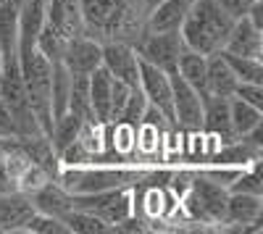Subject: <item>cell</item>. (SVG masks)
<instances>
[{"instance_id": "obj_33", "label": "cell", "mask_w": 263, "mask_h": 234, "mask_svg": "<svg viewBox=\"0 0 263 234\" xmlns=\"http://www.w3.org/2000/svg\"><path fill=\"white\" fill-rule=\"evenodd\" d=\"M0 76H3V61H0Z\"/></svg>"}, {"instance_id": "obj_17", "label": "cell", "mask_w": 263, "mask_h": 234, "mask_svg": "<svg viewBox=\"0 0 263 234\" xmlns=\"http://www.w3.org/2000/svg\"><path fill=\"white\" fill-rule=\"evenodd\" d=\"M229 121H232L234 137H245L263 124V108H255V105L232 95L229 98Z\"/></svg>"}, {"instance_id": "obj_15", "label": "cell", "mask_w": 263, "mask_h": 234, "mask_svg": "<svg viewBox=\"0 0 263 234\" xmlns=\"http://www.w3.org/2000/svg\"><path fill=\"white\" fill-rule=\"evenodd\" d=\"M234 87H237V76L232 74V69H229V63L224 61L221 50L211 53L208 55V63H205V95L232 98L234 95Z\"/></svg>"}, {"instance_id": "obj_28", "label": "cell", "mask_w": 263, "mask_h": 234, "mask_svg": "<svg viewBox=\"0 0 263 234\" xmlns=\"http://www.w3.org/2000/svg\"><path fill=\"white\" fill-rule=\"evenodd\" d=\"M234 98L255 105V108H263V84H255V82H237Z\"/></svg>"}, {"instance_id": "obj_25", "label": "cell", "mask_w": 263, "mask_h": 234, "mask_svg": "<svg viewBox=\"0 0 263 234\" xmlns=\"http://www.w3.org/2000/svg\"><path fill=\"white\" fill-rule=\"evenodd\" d=\"M34 48L53 63V61H61L63 48H66V40L45 21V24H42V29H40V34H37V45H34Z\"/></svg>"}, {"instance_id": "obj_3", "label": "cell", "mask_w": 263, "mask_h": 234, "mask_svg": "<svg viewBox=\"0 0 263 234\" xmlns=\"http://www.w3.org/2000/svg\"><path fill=\"white\" fill-rule=\"evenodd\" d=\"M135 50L142 61L153 63L163 71H177L179 53L184 50V42L179 37V29L171 32H142L140 40L135 42Z\"/></svg>"}, {"instance_id": "obj_22", "label": "cell", "mask_w": 263, "mask_h": 234, "mask_svg": "<svg viewBox=\"0 0 263 234\" xmlns=\"http://www.w3.org/2000/svg\"><path fill=\"white\" fill-rule=\"evenodd\" d=\"M221 55L229 63V69L237 76V82L263 84V61L260 58H245V55H234V53H227V50H221Z\"/></svg>"}, {"instance_id": "obj_7", "label": "cell", "mask_w": 263, "mask_h": 234, "mask_svg": "<svg viewBox=\"0 0 263 234\" xmlns=\"http://www.w3.org/2000/svg\"><path fill=\"white\" fill-rule=\"evenodd\" d=\"M140 90L145 95V100L174 124V105H171V74L153 66V63L140 58ZM177 126V124H174Z\"/></svg>"}, {"instance_id": "obj_21", "label": "cell", "mask_w": 263, "mask_h": 234, "mask_svg": "<svg viewBox=\"0 0 263 234\" xmlns=\"http://www.w3.org/2000/svg\"><path fill=\"white\" fill-rule=\"evenodd\" d=\"M66 111L74 113L82 121H95L92 105H90V82L87 76H71V90H69V105Z\"/></svg>"}, {"instance_id": "obj_26", "label": "cell", "mask_w": 263, "mask_h": 234, "mask_svg": "<svg viewBox=\"0 0 263 234\" xmlns=\"http://www.w3.org/2000/svg\"><path fill=\"white\" fill-rule=\"evenodd\" d=\"M145 108H147V100H145L142 90L140 87H132V92H129V98L124 103V108H121L119 121L132 124V126H140L142 124V116H145Z\"/></svg>"}, {"instance_id": "obj_24", "label": "cell", "mask_w": 263, "mask_h": 234, "mask_svg": "<svg viewBox=\"0 0 263 234\" xmlns=\"http://www.w3.org/2000/svg\"><path fill=\"white\" fill-rule=\"evenodd\" d=\"M50 179H53V174L48 171L45 166H40V163H27L24 171L18 174V192L29 198V195L37 192L40 187H45Z\"/></svg>"}, {"instance_id": "obj_19", "label": "cell", "mask_w": 263, "mask_h": 234, "mask_svg": "<svg viewBox=\"0 0 263 234\" xmlns=\"http://www.w3.org/2000/svg\"><path fill=\"white\" fill-rule=\"evenodd\" d=\"M79 126H82V119H77V116L69 113V111L53 119V126H50V132H48V140H50V145H53L55 155L63 150V147H69V145L77 140Z\"/></svg>"}, {"instance_id": "obj_11", "label": "cell", "mask_w": 263, "mask_h": 234, "mask_svg": "<svg viewBox=\"0 0 263 234\" xmlns=\"http://www.w3.org/2000/svg\"><path fill=\"white\" fill-rule=\"evenodd\" d=\"M34 216V205L27 195H0V234H18L24 231L29 219Z\"/></svg>"}, {"instance_id": "obj_12", "label": "cell", "mask_w": 263, "mask_h": 234, "mask_svg": "<svg viewBox=\"0 0 263 234\" xmlns=\"http://www.w3.org/2000/svg\"><path fill=\"white\" fill-rule=\"evenodd\" d=\"M200 132L218 137L221 145L237 140L234 132H232V121H229V98H213V95L203 98V126H200Z\"/></svg>"}, {"instance_id": "obj_10", "label": "cell", "mask_w": 263, "mask_h": 234, "mask_svg": "<svg viewBox=\"0 0 263 234\" xmlns=\"http://www.w3.org/2000/svg\"><path fill=\"white\" fill-rule=\"evenodd\" d=\"M45 21L69 42L71 37L84 34V21H82V6L79 0H48Z\"/></svg>"}, {"instance_id": "obj_8", "label": "cell", "mask_w": 263, "mask_h": 234, "mask_svg": "<svg viewBox=\"0 0 263 234\" xmlns=\"http://www.w3.org/2000/svg\"><path fill=\"white\" fill-rule=\"evenodd\" d=\"M260 216H263V195L229 192L224 226H234L237 231H253V229H258Z\"/></svg>"}, {"instance_id": "obj_23", "label": "cell", "mask_w": 263, "mask_h": 234, "mask_svg": "<svg viewBox=\"0 0 263 234\" xmlns=\"http://www.w3.org/2000/svg\"><path fill=\"white\" fill-rule=\"evenodd\" d=\"M227 192H242V195H263V177H260V161L239 168V174L232 179Z\"/></svg>"}, {"instance_id": "obj_6", "label": "cell", "mask_w": 263, "mask_h": 234, "mask_svg": "<svg viewBox=\"0 0 263 234\" xmlns=\"http://www.w3.org/2000/svg\"><path fill=\"white\" fill-rule=\"evenodd\" d=\"M100 66L111 71V76L126 82L129 87H140V55H137L135 45H129V42L105 40Z\"/></svg>"}, {"instance_id": "obj_18", "label": "cell", "mask_w": 263, "mask_h": 234, "mask_svg": "<svg viewBox=\"0 0 263 234\" xmlns=\"http://www.w3.org/2000/svg\"><path fill=\"white\" fill-rule=\"evenodd\" d=\"M205 63H208V55H200L187 48L179 53V61H177V74L192 90L200 92V98L205 95Z\"/></svg>"}, {"instance_id": "obj_31", "label": "cell", "mask_w": 263, "mask_h": 234, "mask_svg": "<svg viewBox=\"0 0 263 234\" xmlns=\"http://www.w3.org/2000/svg\"><path fill=\"white\" fill-rule=\"evenodd\" d=\"M0 137H16V124H13L11 105L3 98H0Z\"/></svg>"}, {"instance_id": "obj_20", "label": "cell", "mask_w": 263, "mask_h": 234, "mask_svg": "<svg viewBox=\"0 0 263 234\" xmlns=\"http://www.w3.org/2000/svg\"><path fill=\"white\" fill-rule=\"evenodd\" d=\"M61 221L69 226V234H105V231H114V226H108L103 219H98L95 213L82 210V208H71L69 213H63Z\"/></svg>"}, {"instance_id": "obj_13", "label": "cell", "mask_w": 263, "mask_h": 234, "mask_svg": "<svg viewBox=\"0 0 263 234\" xmlns=\"http://www.w3.org/2000/svg\"><path fill=\"white\" fill-rule=\"evenodd\" d=\"M0 61L3 69L18 63V8L0 0Z\"/></svg>"}, {"instance_id": "obj_5", "label": "cell", "mask_w": 263, "mask_h": 234, "mask_svg": "<svg viewBox=\"0 0 263 234\" xmlns=\"http://www.w3.org/2000/svg\"><path fill=\"white\" fill-rule=\"evenodd\" d=\"M61 63L69 69L71 76H90L103 63V42L90 34L71 37L63 48Z\"/></svg>"}, {"instance_id": "obj_2", "label": "cell", "mask_w": 263, "mask_h": 234, "mask_svg": "<svg viewBox=\"0 0 263 234\" xmlns=\"http://www.w3.org/2000/svg\"><path fill=\"white\" fill-rule=\"evenodd\" d=\"M74 208L90 210L98 219H103L108 226H116L135 216V205H132V187H114V189H100V192H87L74 195Z\"/></svg>"}, {"instance_id": "obj_1", "label": "cell", "mask_w": 263, "mask_h": 234, "mask_svg": "<svg viewBox=\"0 0 263 234\" xmlns=\"http://www.w3.org/2000/svg\"><path fill=\"white\" fill-rule=\"evenodd\" d=\"M234 24L213 0H192V6L179 27V37L187 50H195L200 55H211L224 48V40Z\"/></svg>"}, {"instance_id": "obj_27", "label": "cell", "mask_w": 263, "mask_h": 234, "mask_svg": "<svg viewBox=\"0 0 263 234\" xmlns=\"http://www.w3.org/2000/svg\"><path fill=\"white\" fill-rule=\"evenodd\" d=\"M27 234H69V226H66L61 219L55 216H48V213H40V210H34V216L29 219Z\"/></svg>"}, {"instance_id": "obj_16", "label": "cell", "mask_w": 263, "mask_h": 234, "mask_svg": "<svg viewBox=\"0 0 263 234\" xmlns=\"http://www.w3.org/2000/svg\"><path fill=\"white\" fill-rule=\"evenodd\" d=\"M90 105H92V116L100 124H111V95H114V76L108 69L98 66L90 76Z\"/></svg>"}, {"instance_id": "obj_29", "label": "cell", "mask_w": 263, "mask_h": 234, "mask_svg": "<svg viewBox=\"0 0 263 234\" xmlns=\"http://www.w3.org/2000/svg\"><path fill=\"white\" fill-rule=\"evenodd\" d=\"M213 3L221 8L229 18H242V16H248V11H250V6L255 3V0H213Z\"/></svg>"}, {"instance_id": "obj_32", "label": "cell", "mask_w": 263, "mask_h": 234, "mask_svg": "<svg viewBox=\"0 0 263 234\" xmlns=\"http://www.w3.org/2000/svg\"><path fill=\"white\" fill-rule=\"evenodd\" d=\"M8 3H13L16 8H21V6H24V3H27V0H8Z\"/></svg>"}, {"instance_id": "obj_30", "label": "cell", "mask_w": 263, "mask_h": 234, "mask_svg": "<svg viewBox=\"0 0 263 234\" xmlns=\"http://www.w3.org/2000/svg\"><path fill=\"white\" fill-rule=\"evenodd\" d=\"M18 192V177L11 171V166L0 158V195H13Z\"/></svg>"}, {"instance_id": "obj_14", "label": "cell", "mask_w": 263, "mask_h": 234, "mask_svg": "<svg viewBox=\"0 0 263 234\" xmlns=\"http://www.w3.org/2000/svg\"><path fill=\"white\" fill-rule=\"evenodd\" d=\"M29 200H32L34 210L55 216V219H63V213H69L74 208V195L66 187H61L55 179H50L45 187H40L34 195H29Z\"/></svg>"}, {"instance_id": "obj_9", "label": "cell", "mask_w": 263, "mask_h": 234, "mask_svg": "<svg viewBox=\"0 0 263 234\" xmlns=\"http://www.w3.org/2000/svg\"><path fill=\"white\" fill-rule=\"evenodd\" d=\"M221 50L245 55V58H263V29H258L248 16L237 18L224 40Z\"/></svg>"}, {"instance_id": "obj_4", "label": "cell", "mask_w": 263, "mask_h": 234, "mask_svg": "<svg viewBox=\"0 0 263 234\" xmlns=\"http://www.w3.org/2000/svg\"><path fill=\"white\" fill-rule=\"evenodd\" d=\"M171 105H174V124H177L179 132H200L203 98L177 71H171Z\"/></svg>"}]
</instances>
